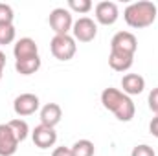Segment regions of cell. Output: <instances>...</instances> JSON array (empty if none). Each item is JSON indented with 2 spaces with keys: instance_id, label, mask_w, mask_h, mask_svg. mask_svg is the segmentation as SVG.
Here are the masks:
<instances>
[{
  "instance_id": "cell-13",
  "label": "cell",
  "mask_w": 158,
  "mask_h": 156,
  "mask_svg": "<svg viewBox=\"0 0 158 156\" xmlns=\"http://www.w3.org/2000/svg\"><path fill=\"white\" fill-rule=\"evenodd\" d=\"M39 116H40V123L46 125V127H53L61 121L63 117V109L57 105V103H46L44 107H40L39 110Z\"/></svg>"
},
{
  "instance_id": "cell-7",
  "label": "cell",
  "mask_w": 158,
  "mask_h": 156,
  "mask_svg": "<svg viewBox=\"0 0 158 156\" xmlns=\"http://www.w3.org/2000/svg\"><path fill=\"white\" fill-rule=\"evenodd\" d=\"M136 48H138V40L134 37V33H131V31H118L110 40V51L134 55Z\"/></svg>"
},
{
  "instance_id": "cell-3",
  "label": "cell",
  "mask_w": 158,
  "mask_h": 156,
  "mask_svg": "<svg viewBox=\"0 0 158 156\" xmlns=\"http://www.w3.org/2000/svg\"><path fill=\"white\" fill-rule=\"evenodd\" d=\"M50 50L57 61H70L77 51V44L72 35H55L50 42Z\"/></svg>"
},
{
  "instance_id": "cell-11",
  "label": "cell",
  "mask_w": 158,
  "mask_h": 156,
  "mask_svg": "<svg viewBox=\"0 0 158 156\" xmlns=\"http://www.w3.org/2000/svg\"><path fill=\"white\" fill-rule=\"evenodd\" d=\"M13 55H15V61L35 57V55H39V46H37V42L33 39L22 37V39H19L15 42V46H13Z\"/></svg>"
},
{
  "instance_id": "cell-10",
  "label": "cell",
  "mask_w": 158,
  "mask_h": 156,
  "mask_svg": "<svg viewBox=\"0 0 158 156\" xmlns=\"http://www.w3.org/2000/svg\"><path fill=\"white\" fill-rule=\"evenodd\" d=\"M19 140L7 123H0V156H13L19 149Z\"/></svg>"
},
{
  "instance_id": "cell-15",
  "label": "cell",
  "mask_w": 158,
  "mask_h": 156,
  "mask_svg": "<svg viewBox=\"0 0 158 156\" xmlns=\"http://www.w3.org/2000/svg\"><path fill=\"white\" fill-rule=\"evenodd\" d=\"M40 68V57H30V59H20V61H15V70L20 74V76H31L35 74Z\"/></svg>"
},
{
  "instance_id": "cell-16",
  "label": "cell",
  "mask_w": 158,
  "mask_h": 156,
  "mask_svg": "<svg viewBox=\"0 0 158 156\" xmlns=\"http://www.w3.org/2000/svg\"><path fill=\"white\" fill-rule=\"evenodd\" d=\"M7 125H9V129L13 130V134H15V138H17L19 142H24V140L28 138V134H30V127H28V123H26L24 119L15 117V119L7 121Z\"/></svg>"
},
{
  "instance_id": "cell-2",
  "label": "cell",
  "mask_w": 158,
  "mask_h": 156,
  "mask_svg": "<svg viewBox=\"0 0 158 156\" xmlns=\"http://www.w3.org/2000/svg\"><path fill=\"white\" fill-rule=\"evenodd\" d=\"M156 6L149 0H140V2H132L125 7L123 11V18L127 22V26L134 28V30H142V28H149L155 18H156Z\"/></svg>"
},
{
  "instance_id": "cell-17",
  "label": "cell",
  "mask_w": 158,
  "mask_h": 156,
  "mask_svg": "<svg viewBox=\"0 0 158 156\" xmlns=\"http://www.w3.org/2000/svg\"><path fill=\"white\" fill-rule=\"evenodd\" d=\"M70 149H72L74 156H94V153H96V147L90 140H77Z\"/></svg>"
},
{
  "instance_id": "cell-25",
  "label": "cell",
  "mask_w": 158,
  "mask_h": 156,
  "mask_svg": "<svg viewBox=\"0 0 158 156\" xmlns=\"http://www.w3.org/2000/svg\"><path fill=\"white\" fill-rule=\"evenodd\" d=\"M4 66H6V53L0 50V81H2V74H4Z\"/></svg>"
},
{
  "instance_id": "cell-4",
  "label": "cell",
  "mask_w": 158,
  "mask_h": 156,
  "mask_svg": "<svg viewBox=\"0 0 158 156\" xmlns=\"http://www.w3.org/2000/svg\"><path fill=\"white\" fill-rule=\"evenodd\" d=\"M48 22H50V28L55 31V35H70L72 26H74L72 11L66 7H55L50 13Z\"/></svg>"
},
{
  "instance_id": "cell-18",
  "label": "cell",
  "mask_w": 158,
  "mask_h": 156,
  "mask_svg": "<svg viewBox=\"0 0 158 156\" xmlns=\"http://www.w3.org/2000/svg\"><path fill=\"white\" fill-rule=\"evenodd\" d=\"M17 37V31H15V26L13 24H2L0 26V46H6V44H11Z\"/></svg>"
},
{
  "instance_id": "cell-1",
  "label": "cell",
  "mask_w": 158,
  "mask_h": 156,
  "mask_svg": "<svg viewBox=\"0 0 158 156\" xmlns=\"http://www.w3.org/2000/svg\"><path fill=\"white\" fill-rule=\"evenodd\" d=\"M101 103L119 121H131L136 114V107H134L132 99L118 88H110V86L105 88L101 92Z\"/></svg>"
},
{
  "instance_id": "cell-19",
  "label": "cell",
  "mask_w": 158,
  "mask_h": 156,
  "mask_svg": "<svg viewBox=\"0 0 158 156\" xmlns=\"http://www.w3.org/2000/svg\"><path fill=\"white\" fill-rule=\"evenodd\" d=\"M68 9L79 15H85L92 9V2L90 0H68Z\"/></svg>"
},
{
  "instance_id": "cell-14",
  "label": "cell",
  "mask_w": 158,
  "mask_h": 156,
  "mask_svg": "<svg viewBox=\"0 0 158 156\" xmlns=\"http://www.w3.org/2000/svg\"><path fill=\"white\" fill-rule=\"evenodd\" d=\"M132 64H134V55L119 53V51H110L109 55V66L114 72H127Z\"/></svg>"
},
{
  "instance_id": "cell-12",
  "label": "cell",
  "mask_w": 158,
  "mask_h": 156,
  "mask_svg": "<svg viewBox=\"0 0 158 156\" xmlns=\"http://www.w3.org/2000/svg\"><path fill=\"white\" fill-rule=\"evenodd\" d=\"M121 92L127 94L129 97L131 96H138L145 90V79L142 77L140 74H125L121 77Z\"/></svg>"
},
{
  "instance_id": "cell-23",
  "label": "cell",
  "mask_w": 158,
  "mask_h": 156,
  "mask_svg": "<svg viewBox=\"0 0 158 156\" xmlns=\"http://www.w3.org/2000/svg\"><path fill=\"white\" fill-rule=\"evenodd\" d=\"M52 156H74V153L70 147H55Z\"/></svg>"
},
{
  "instance_id": "cell-9",
  "label": "cell",
  "mask_w": 158,
  "mask_h": 156,
  "mask_svg": "<svg viewBox=\"0 0 158 156\" xmlns=\"http://www.w3.org/2000/svg\"><path fill=\"white\" fill-rule=\"evenodd\" d=\"M31 140H33V143H35L39 149H50V147H53L55 142H57V132H55L53 127H46V125L40 123V125H37V127L33 129Z\"/></svg>"
},
{
  "instance_id": "cell-6",
  "label": "cell",
  "mask_w": 158,
  "mask_h": 156,
  "mask_svg": "<svg viewBox=\"0 0 158 156\" xmlns=\"http://www.w3.org/2000/svg\"><path fill=\"white\" fill-rule=\"evenodd\" d=\"M98 35V24L90 17H81L72 26V37L76 42H92Z\"/></svg>"
},
{
  "instance_id": "cell-20",
  "label": "cell",
  "mask_w": 158,
  "mask_h": 156,
  "mask_svg": "<svg viewBox=\"0 0 158 156\" xmlns=\"http://www.w3.org/2000/svg\"><path fill=\"white\" fill-rule=\"evenodd\" d=\"M13 18H15L13 7L9 4H2L0 2V26L2 24H13Z\"/></svg>"
},
{
  "instance_id": "cell-22",
  "label": "cell",
  "mask_w": 158,
  "mask_h": 156,
  "mask_svg": "<svg viewBox=\"0 0 158 156\" xmlns=\"http://www.w3.org/2000/svg\"><path fill=\"white\" fill-rule=\"evenodd\" d=\"M147 103H149L151 112H155V116H158V86H156V88H153V90L149 92Z\"/></svg>"
},
{
  "instance_id": "cell-21",
  "label": "cell",
  "mask_w": 158,
  "mask_h": 156,
  "mask_svg": "<svg viewBox=\"0 0 158 156\" xmlns=\"http://www.w3.org/2000/svg\"><path fill=\"white\" fill-rule=\"evenodd\" d=\"M131 156H156V154H155V149H153L151 145L142 143V145H136V147L132 149Z\"/></svg>"
},
{
  "instance_id": "cell-5",
  "label": "cell",
  "mask_w": 158,
  "mask_h": 156,
  "mask_svg": "<svg viewBox=\"0 0 158 156\" xmlns=\"http://www.w3.org/2000/svg\"><path fill=\"white\" fill-rule=\"evenodd\" d=\"M13 110H15V114L19 117L35 114L37 110H40L39 96H35V94H31V92H26V94L17 96L15 101H13Z\"/></svg>"
},
{
  "instance_id": "cell-8",
  "label": "cell",
  "mask_w": 158,
  "mask_h": 156,
  "mask_svg": "<svg viewBox=\"0 0 158 156\" xmlns=\"http://www.w3.org/2000/svg\"><path fill=\"white\" fill-rule=\"evenodd\" d=\"M119 18V9L116 2L110 0H103L99 4H96V20L103 26H112Z\"/></svg>"
},
{
  "instance_id": "cell-24",
  "label": "cell",
  "mask_w": 158,
  "mask_h": 156,
  "mask_svg": "<svg viewBox=\"0 0 158 156\" xmlns=\"http://www.w3.org/2000/svg\"><path fill=\"white\" fill-rule=\"evenodd\" d=\"M149 132H151L155 138H158V116H155L151 119V123H149Z\"/></svg>"
}]
</instances>
